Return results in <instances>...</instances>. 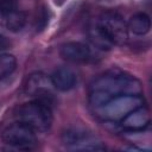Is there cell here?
<instances>
[{"label":"cell","mask_w":152,"mask_h":152,"mask_svg":"<svg viewBox=\"0 0 152 152\" xmlns=\"http://www.w3.org/2000/svg\"><path fill=\"white\" fill-rule=\"evenodd\" d=\"M88 36L97 49L109 50L114 45H124L127 42L128 28L121 15L104 12L89 24Z\"/></svg>","instance_id":"obj_1"},{"label":"cell","mask_w":152,"mask_h":152,"mask_svg":"<svg viewBox=\"0 0 152 152\" xmlns=\"http://www.w3.org/2000/svg\"><path fill=\"white\" fill-rule=\"evenodd\" d=\"M89 90L102 91L110 99L116 95H141L142 84L133 75L112 70L95 78Z\"/></svg>","instance_id":"obj_2"},{"label":"cell","mask_w":152,"mask_h":152,"mask_svg":"<svg viewBox=\"0 0 152 152\" xmlns=\"http://www.w3.org/2000/svg\"><path fill=\"white\" fill-rule=\"evenodd\" d=\"M18 121L31 127L36 133L46 132L52 125V108L49 103L31 100L30 102L23 103L15 112Z\"/></svg>","instance_id":"obj_3"},{"label":"cell","mask_w":152,"mask_h":152,"mask_svg":"<svg viewBox=\"0 0 152 152\" xmlns=\"http://www.w3.org/2000/svg\"><path fill=\"white\" fill-rule=\"evenodd\" d=\"M144 104L145 100L142 95H116L94 110L102 120L116 122L121 121L128 113Z\"/></svg>","instance_id":"obj_4"},{"label":"cell","mask_w":152,"mask_h":152,"mask_svg":"<svg viewBox=\"0 0 152 152\" xmlns=\"http://www.w3.org/2000/svg\"><path fill=\"white\" fill-rule=\"evenodd\" d=\"M1 140L10 147L24 151L33 150L38 142L36 132L20 121L8 125L1 133Z\"/></svg>","instance_id":"obj_5"},{"label":"cell","mask_w":152,"mask_h":152,"mask_svg":"<svg viewBox=\"0 0 152 152\" xmlns=\"http://www.w3.org/2000/svg\"><path fill=\"white\" fill-rule=\"evenodd\" d=\"M62 141L71 151H104L106 146L96 137L81 128H69L62 134Z\"/></svg>","instance_id":"obj_6"},{"label":"cell","mask_w":152,"mask_h":152,"mask_svg":"<svg viewBox=\"0 0 152 152\" xmlns=\"http://www.w3.org/2000/svg\"><path fill=\"white\" fill-rule=\"evenodd\" d=\"M53 84L51 77L43 72H33L31 74L25 83V93L32 97V100H39L49 103L50 106L53 102Z\"/></svg>","instance_id":"obj_7"},{"label":"cell","mask_w":152,"mask_h":152,"mask_svg":"<svg viewBox=\"0 0 152 152\" xmlns=\"http://www.w3.org/2000/svg\"><path fill=\"white\" fill-rule=\"evenodd\" d=\"M59 55L63 59L71 63H86L93 58L91 49L81 42H68L59 49Z\"/></svg>","instance_id":"obj_8"},{"label":"cell","mask_w":152,"mask_h":152,"mask_svg":"<svg viewBox=\"0 0 152 152\" xmlns=\"http://www.w3.org/2000/svg\"><path fill=\"white\" fill-rule=\"evenodd\" d=\"M150 110L145 104L135 108L120 121L121 127L128 132H141L150 126Z\"/></svg>","instance_id":"obj_9"},{"label":"cell","mask_w":152,"mask_h":152,"mask_svg":"<svg viewBox=\"0 0 152 152\" xmlns=\"http://www.w3.org/2000/svg\"><path fill=\"white\" fill-rule=\"evenodd\" d=\"M50 77L55 89L59 91H69L77 84L76 72L68 66H61L56 69Z\"/></svg>","instance_id":"obj_10"},{"label":"cell","mask_w":152,"mask_h":152,"mask_svg":"<svg viewBox=\"0 0 152 152\" xmlns=\"http://www.w3.org/2000/svg\"><path fill=\"white\" fill-rule=\"evenodd\" d=\"M27 21V15L24 11H12L5 14H0V26L12 32H18L24 28Z\"/></svg>","instance_id":"obj_11"},{"label":"cell","mask_w":152,"mask_h":152,"mask_svg":"<svg viewBox=\"0 0 152 152\" xmlns=\"http://www.w3.org/2000/svg\"><path fill=\"white\" fill-rule=\"evenodd\" d=\"M127 28H128V32H132L135 36H145L146 33L150 32V28H151V19L144 12L135 13L128 20Z\"/></svg>","instance_id":"obj_12"},{"label":"cell","mask_w":152,"mask_h":152,"mask_svg":"<svg viewBox=\"0 0 152 152\" xmlns=\"http://www.w3.org/2000/svg\"><path fill=\"white\" fill-rule=\"evenodd\" d=\"M17 68V59L11 53H0V80L11 75Z\"/></svg>","instance_id":"obj_13"},{"label":"cell","mask_w":152,"mask_h":152,"mask_svg":"<svg viewBox=\"0 0 152 152\" xmlns=\"http://www.w3.org/2000/svg\"><path fill=\"white\" fill-rule=\"evenodd\" d=\"M49 11H46V8H40L38 12H37V15H36V28L37 31H40L43 30L46 24L49 23Z\"/></svg>","instance_id":"obj_14"},{"label":"cell","mask_w":152,"mask_h":152,"mask_svg":"<svg viewBox=\"0 0 152 152\" xmlns=\"http://www.w3.org/2000/svg\"><path fill=\"white\" fill-rule=\"evenodd\" d=\"M18 0H0V14L18 10Z\"/></svg>","instance_id":"obj_15"},{"label":"cell","mask_w":152,"mask_h":152,"mask_svg":"<svg viewBox=\"0 0 152 152\" xmlns=\"http://www.w3.org/2000/svg\"><path fill=\"white\" fill-rule=\"evenodd\" d=\"M11 45H12L11 40H10L6 36L0 34V51H5V50L10 49V48H11Z\"/></svg>","instance_id":"obj_16"}]
</instances>
